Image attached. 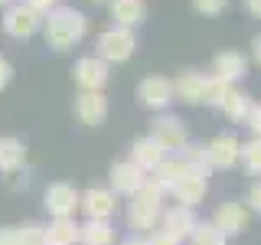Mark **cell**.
Returning <instances> with one entry per match:
<instances>
[{"label":"cell","instance_id":"obj_22","mask_svg":"<svg viewBox=\"0 0 261 245\" xmlns=\"http://www.w3.org/2000/svg\"><path fill=\"white\" fill-rule=\"evenodd\" d=\"M79 223L72 219H53L46 226V245H79Z\"/></svg>","mask_w":261,"mask_h":245},{"label":"cell","instance_id":"obj_36","mask_svg":"<svg viewBox=\"0 0 261 245\" xmlns=\"http://www.w3.org/2000/svg\"><path fill=\"white\" fill-rule=\"evenodd\" d=\"M0 245H20V239H16V226H0Z\"/></svg>","mask_w":261,"mask_h":245},{"label":"cell","instance_id":"obj_10","mask_svg":"<svg viewBox=\"0 0 261 245\" xmlns=\"http://www.w3.org/2000/svg\"><path fill=\"white\" fill-rule=\"evenodd\" d=\"M79 209L85 212L88 219L108 223L114 212H118V196H114L111 190H105V186H92V190L79 193Z\"/></svg>","mask_w":261,"mask_h":245},{"label":"cell","instance_id":"obj_24","mask_svg":"<svg viewBox=\"0 0 261 245\" xmlns=\"http://www.w3.org/2000/svg\"><path fill=\"white\" fill-rule=\"evenodd\" d=\"M183 170H186V167H183V163H179V157H176V154H170V157L163 160L160 167L153 170V174H147V177H150L153 183H157L160 190H163V193L170 196V186H173L176 180H179V174H183Z\"/></svg>","mask_w":261,"mask_h":245},{"label":"cell","instance_id":"obj_4","mask_svg":"<svg viewBox=\"0 0 261 245\" xmlns=\"http://www.w3.org/2000/svg\"><path fill=\"white\" fill-rule=\"evenodd\" d=\"M0 27H4V33H7V36H13V39H30V36H36V33L43 30V16L33 13L23 0H16V4H10L4 10Z\"/></svg>","mask_w":261,"mask_h":245},{"label":"cell","instance_id":"obj_26","mask_svg":"<svg viewBox=\"0 0 261 245\" xmlns=\"http://www.w3.org/2000/svg\"><path fill=\"white\" fill-rule=\"evenodd\" d=\"M239 163L245 167V174H251V177H258V180H261V137H251V141H245V144H242V151H239Z\"/></svg>","mask_w":261,"mask_h":245},{"label":"cell","instance_id":"obj_16","mask_svg":"<svg viewBox=\"0 0 261 245\" xmlns=\"http://www.w3.org/2000/svg\"><path fill=\"white\" fill-rule=\"evenodd\" d=\"M167 157H170V154L163 151V147L153 141L150 134H147V137H137V141L130 144V157L127 160L134 163V167H141L144 174H153V170H157Z\"/></svg>","mask_w":261,"mask_h":245},{"label":"cell","instance_id":"obj_2","mask_svg":"<svg viewBox=\"0 0 261 245\" xmlns=\"http://www.w3.org/2000/svg\"><path fill=\"white\" fill-rule=\"evenodd\" d=\"M163 200H167V193L147 177L144 186L130 196V203H127V226L141 229V232H147V229L153 232V226H157L160 216H163Z\"/></svg>","mask_w":261,"mask_h":245},{"label":"cell","instance_id":"obj_6","mask_svg":"<svg viewBox=\"0 0 261 245\" xmlns=\"http://www.w3.org/2000/svg\"><path fill=\"white\" fill-rule=\"evenodd\" d=\"M108 62H101L98 56H82L72 65V82H75L79 92H101L108 85Z\"/></svg>","mask_w":261,"mask_h":245},{"label":"cell","instance_id":"obj_33","mask_svg":"<svg viewBox=\"0 0 261 245\" xmlns=\"http://www.w3.org/2000/svg\"><path fill=\"white\" fill-rule=\"evenodd\" d=\"M147 245H183V242H176L173 235H167L163 229H153V232L147 235Z\"/></svg>","mask_w":261,"mask_h":245},{"label":"cell","instance_id":"obj_18","mask_svg":"<svg viewBox=\"0 0 261 245\" xmlns=\"http://www.w3.org/2000/svg\"><path fill=\"white\" fill-rule=\"evenodd\" d=\"M202 92H206V76L196 69H183L173 79V98L186 105H202Z\"/></svg>","mask_w":261,"mask_h":245},{"label":"cell","instance_id":"obj_32","mask_svg":"<svg viewBox=\"0 0 261 245\" xmlns=\"http://www.w3.org/2000/svg\"><path fill=\"white\" fill-rule=\"evenodd\" d=\"M23 4H27L33 13H39V16H49V13L56 10V7H59V0H23Z\"/></svg>","mask_w":261,"mask_h":245},{"label":"cell","instance_id":"obj_13","mask_svg":"<svg viewBox=\"0 0 261 245\" xmlns=\"http://www.w3.org/2000/svg\"><path fill=\"white\" fill-rule=\"evenodd\" d=\"M72 111H75L79 125L98 128L105 118H108V98H105V92H79V95H75V105H72Z\"/></svg>","mask_w":261,"mask_h":245},{"label":"cell","instance_id":"obj_21","mask_svg":"<svg viewBox=\"0 0 261 245\" xmlns=\"http://www.w3.org/2000/svg\"><path fill=\"white\" fill-rule=\"evenodd\" d=\"M251 105H255V98H251L248 92H242V88L232 85V88H228V95H225V102H222V111H225V118L232 121V125H245Z\"/></svg>","mask_w":261,"mask_h":245},{"label":"cell","instance_id":"obj_9","mask_svg":"<svg viewBox=\"0 0 261 245\" xmlns=\"http://www.w3.org/2000/svg\"><path fill=\"white\" fill-rule=\"evenodd\" d=\"M108 180H111V186L108 190L114 193V196H134L137 190L144 186V180H147V174L141 167H134L130 160H114L111 163V170H108Z\"/></svg>","mask_w":261,"mask_h":245},{"label":"cell","instance_id":"obj_7","mask_svg":"<svg viewBox=\"0 0 261 245\" xmlns=\"http://www.w3.org/2000/svg\"><path fill=\"white\" fill-rule=\"evenodd\" d=\"M150 137L157 141L167 154H176L179 147L190 141V134H186V125L176 118V114H160V118L150 121Z\"/></svg>","mask_w":261,"mask_h":245},{"label":"cell","instance_id":"obj_38","mask_svg":"<svg viewBox=\"0 0 261 245\" xmlns=\"http://www.w3.org/2000/svg\"><path fill=\"white\" fill-rule=\"evenodd\" d=\"M245 10L255 16V20H261V0H245Z\"/></svg>","mask_w":261,"mask_h":245},{"label":"cell","instance_id":"obj_11","mask_svg":"<svg viewBox=\"0 0 261 245\" xmlns=\"http://www.w3.org/2000/svg\"><path fill=\"white\" fill-rule=\"evenodd\" d=\"M137 102H141L144 108L163 111L170 102H173V79H167V76H147L141 85H137Z\"/></svg>","mask_w":261,"mask_h":245},{"label":"cell","instance_id":"obj_19","mask_svg":"<svg viewBox=\"0 0 261 245\" xmlns=\"http://www.w3.org/2000/svg\"><path fill=\"white\" fill-rule=\"evenodd\" d=\"M111 20L124 30L141 27L147 20V0H111Z\"/></svg>","mask_w":261,"mask_h":245},{"label":"cell","instance_id":"obj_20","mask_svg":"<svg viewBox=\"0 0 261 245\" xmlns=\"http://www.w3.org/2000/svg\"><path fill=\"white\" fill-rule=\"evenodd\" d=\"M23 163H27V144L20 137L4 134L0 137V170L13 174V170H23Z\"/></svg>","mask_w":261,"mask_h":245},{"label":"cell","instance_id":"obj_31","mask_svg":"<svg viewBox=\"0 0 261 245\" xmlns=\"http://www.w3.org/2000/svg\"><path fill=\"white\" fill-rule=\"evenodd\" d=\"M245 125H248L251 137H261V102L251 105V111H248V118H245Z\"/></svg>","mask_w":261,"mask_h":245},{"label":"cell","instance_id":"obj_17","mask_svg":"<svg viewBox=\"0 0 261 245\" xmlns=\"http://www.w3.org/2000/svg\"><path fill=\"white\" fill-rule=\"evenodd\" d=\"M212 226L222 235L245 232V226H248V206H242V203H222L216 209V216H212Z\"/></svg>","mask_w":261,"mask_h":245},{"label":"cell","instance_id":"obj_37","mask_svg":"<svg viewBox=\"0 0 261 245\" xmlns=\"http://www.w3.org/2000/svg\"><path fill=\"white\" fill-rule=\"evenodd\" d=\"M251 59H255V65L261 69V33H258L255 39H251Z\"/></svg>","mask_w":261,"mask_h":245},{"label":"cell","instance_id":"obj_30","mask_svg":"<svg viewBox=\"0 0 261 245\" xmlns=\"http://www.w3.org/2000/svg\"><path fill=\"white\" fill-rule=\"evenodd\" d=\"M228 7V0H193V10L202 16H219Z\"/></svg>","mask_w":261,"mask_h":245},{"label":"cell","instance_id":"obj_34","mask_svg":"<svg viewBox=\"0 0 261 245\" xmlns=\"http://www.w3.org/2000/svg\"><path fill=\"white\" fill-rule=\"evenodd\" d=\"M248 209L261 212V180H255V183H251V190H248Z\"/></svg>","mask_w":261,"mask_h":245},{"label":"cell","instance_id":"obj_41","mask_svg":"<svg viewBox=\"0 0 261 245\" xmlns=\"http://www.w3.org/2000/svg\"><path fill=\"white\" fill-rule=\"evenodd\" d=\"M92 4H105V0H92Z\"/></svg>","mask_w":261,"mask_h":245},{"label":"cell","instance_id":"obj_25","mask_svg":"<svg viewBox=\"0 0 261 245\" xmlns=\"http://www.w3.org/2000/svg\"><path fill=\"white\" fill-rule=\"evenodd\" d=\"M176 157L183 167L190 170H199V174H209V157H206V144H196V141H186L183 147L176 151Z\"/></svg>","mask_w":261,"mask_h":245},{"label":"cell","instance_id":"obj_15","mask_svg":"<svg viewBox=\"0 0 261 245\" xmlns=\"http://www.w3.org/2000/svg\"><path fill=\"white\" fill-rule=\"evenodd\" d=\"M196 226H199V219H196V212L186 209V206H170V209H163V216H160V229L167 235H173L176 242L190 239Z\"/></svg>","mask_w":261,"mask_h":245},{"label":"cell","instance_id":"obj_14","mask_svg":"<svg viewBox=\"0 0 261 245\" xmlns=\"http://www.w3.org/2000/svg\"><path fill=\"white\" fill-rule=\"evenodd\" d=\"M245 72H248V59H245L239 49H225V53H219L216 59H212L209 76L225 82V85H235L239 79H245Z\"/></svg>","mask_w":261,"mask_h":245},{"label":"cell","instance_id":"obj_23","mask_svg":"<svg viewBox=\"0 0 261 245\" xmlns=\"http://www.w3.org/2000/svg\"><path fill=\"white\" fill-rule=\"evenodd\" d=\"M79 245H114V229H111V223L88 219V223L79 229Z\"/></svg>","mask_w":261,"mask_h":245},{"label":"cell","instance_id":"obj_35","mask_svg":"<svg viewBox=\"0 0 261 245\" xmlns=\"http://www.w3.org/2000/svg\"><path fill=\"white\" fill-rule=\"evenodd\" d=\"M10 79H13V65H10V59H4V56H0V92L10 85Z\"/></svg>","mask_w":261,"mask_h":245},{"label":"cell","instance_id":"obj_27","mask_svg":"<svg viewBox=\"0 0 261 245\" xmlns=\"http://www.w3.org/2000/svg\"><path fill=\"white\" fill-rule=\"evenodd\" d=\"M190 242L193 245H228V235H222L212 223H199V226L193 229Z\"/></svg>","mask_w":261,"mask_h":245},{"label":"cell","instance_id":"obj_40","mask_svg":"<svg viewBox=\"0 0 261 245\" xmlns=\"http://www.w3.org/2000/svg\"><path fill=\"white\" fill-rule=\"evenodd\" d=\"M10 4H16V0H0V7H10Z\"/></svg>","mask_w":261,"mask_h":245},{"label":"cell","instance_id":"obj_28","mask_svg":"<svg viewBox=\"0 0 261 245\" xmlns=\"http://www.w3.org/2000/svg\"><path fill=\"white\" fill-rule=\"evenodd\" d=\"M228 88H232V85H225V82H219V79L206 76V92H202V105H209V108H222Z\"/></svg>","mask_w":261,"mask_h":245},{"label":"cell","instance_id":"obj_1","mask_svg":"<svg viewBox=\"0 0 261 245\" xmlns=\"http://www.w3.org/2000/svg\"><path fill=\"white\" fill-rule=\"evenodd\" d=\"M88 33V16L75 10V7H65L59 4L49 16H43V36H46V46L56 49V53H65L75 43H82Z\"/></svg>","mask_w":261,"mask_h":245},{"label":"cell","instance_id":"obj_3","mask_svg":"<svg viewBox=\"0 0 261 245\" xmlns=\"http://www.w3.org/2000/svg\"><path fill=\"white\" fill-rule=\"evenodd\" d=\"M134 46H137V36H134V30H124V27H111V30H105L101 36H98V59L101 62H127L130 56H134Z\"/></svg>","mask_w":261,"mask_h":245},{"label":"cell","instance_id":"obj_12","mask_svg":"<svg viewBox=\"0 0 261 245\" xmlns=\"http://www.w3.org/2000/svg\"><path fill=\"white\" fill-rule=\"evenodd\" d=\"M239 151H242V141L235 134H216L206 144L209 170H232L239 163Z\"/></svg>","mask_w":261,"mask_h":245},{"label":"cell","instance_id":"obj_29","mask_svg":"<svg viewBox=\"0 0 261 245\" xmlns=\"http://www.w3.org/2000/svg\"><path fill=\"white\" fill-rule=\"evenodd\" d=\"M16 239H20V245H46V226L23 223V226H16Z\"/></svg>","mask_w":261,"mask_h":245},{"label":"cell","instance_id":"obj_8","mask_svg":"<svg viewBox=\"0 0 261 245\" xmlns=\"http://www.w3.org/2000/svg\"><path fill=\"white\" fill-rule=\"evenodd\" d=\"M43 206L53 219H72L79 209V190L72 183H49L43 193Z\"/></svg>","mask_w":261,"mask_h":245},{"label":"cell","instance_id":"obj_5","mask_svg":"<svg viewBox=\"0 0 261 245\" xmlns=\"http://www.w3.org/2000/svg\"><path fill=\"white\" fill-rule=\"evenodd\" d=\"M206 190H209V174H199V170L186 167L183 174H179V180L170 186V196L176 200V206L196 209L202 200H206Z\"/></svg>","mask_w":261,"mask_h":245},{"label":"cell","instance_id":"obj_39","mask_svg":"<svg viewBox=\"0 0 261 245\" xmlns=\"http://www.w3.org/2000/svg\"><path fill=\"white\" fill-rule=\"evenodd\" d=\"M121 245H147V239H141V235H134V239H127V242H121Z\"/></svg>","mask_w":261,"mask_h":245}]
</instances>
